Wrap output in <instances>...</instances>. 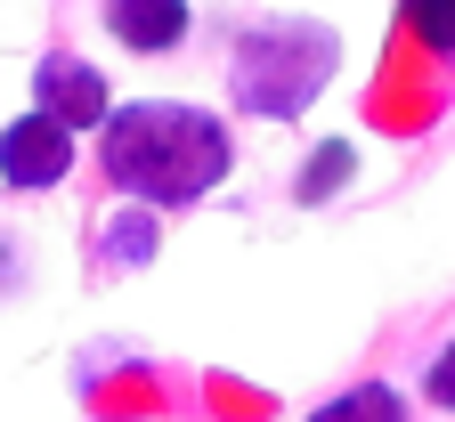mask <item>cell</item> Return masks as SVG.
Instances as JSON below:
<instances>
[{"label": "cell", "instance_id": "cell-1", "mask_svg": "<svg viewBox=\"0 0 455 422\" xmlns=\"http://www.w3.org/2000/svg\"><path fill=\"white\" fill-rule=\"evenodd\" d=\"M98 171L131 211H196L236 171V131L196 98H114L98 123Z\"/></svg>", "mask_w": 455, "mask_h": 422}, {"label": "cell", "instance_id": "cell-2", "mask_svg": "<svg viewBox=\"0 0 455 422\" xmlns=\"http://www.w3.org/2000/svg\"><path fill=\"white\" fill-rule=\"evenodd\" d=\"M333 66H341V49L325 25H260L228 57V106L252 114V123H301L325 98Z\"/></svg>", "mask_w": 455, "mask_h": 422}, {"label": "cell", "instance_id": "cell-3", "mask_svg": "<svg viewBox=\"0 0 455 422\" xmlns=\"http://www.w3.org/2000/svg\"><path fill=\"white\" fill-rule=\"evenodd\" d=\"M33 114H49L66 139H82V131H98L106 114H114V90H106V74L90 66V57L49 49L41 66H33Z\"/></svg>", "mask_w": 455, "mask_h": 422}, {"label": "cell", "instance_id": "cell-4", "mask_svg": "<svg viewBox=\"0 0 455 422\" xmlns=\"http://www.w3.org/2000/svg\"><path fill=\"white\" fill-rule=\"evenodd\" d=\"M74 147L82 139H66L49 114H17V123H0V179L17 195H49L74 179Z\"/></svg>", "mask_w": 455, "mask_h": 422}, {"label": "cell", "instance_id": "cell-5", "mask_svg": "<svg viewBox=\"0 0 455 422\" xmlns=\"http://www.w3.org/2000/svg\"><path fill=\"white\" fill-rule=\"evenodd\" d=\"M188 0H123V9H106V33L123 41L131 57H171L188 41Z\"/></svg>", "mask_w": 455, "mask_h": 422}, {"label": "cell", "instance_id": "cell-6", "mask_svg": "<svg viewBox=\"0 0 455 422\" xmlns=\"http://www.w3.org/2000/svg\"><path fill=\"white\" fill-rule=\"evenodd\" d=\"M350 179H358V147H350V139H325V147H309V155H301L293 203H333Z\"/></svg>", "mask_w": 455, "mask_h": 422}, {"label": "cell", "instance_id": "cell-7", "mask_svg": "<svg viewBox=\"0 0 455 422\" xmlns=\"http://www.w3.org/2000/svg\"><path fill=\"white\" fill-rule=\"evenodd\" d=\"M309 422H415V414H407V398H398L390 382H358V390L309 406Z\"/></svg>", "mask_w": 455, "mask_h": 422}, {"label": "cell", "instance_id": "cell-8", "mask_svg": "<svg viewBox=\"0 0 455 422\" xmlns=\"http://www.w3.org/2000/svg\"><path fill=\"white\" fill-rule=\"evenodd\" d=\"M106 260L114 268H147L155 260V211H123L106 227Z\"/></svg>", "mask_w": 455, "mask_h": 422}, {"label": "cell", "instance_id": "cell-9", "mask_svg": "<svg viewBox=\"0 0 455 422\" xmlns=\"http://www.w3.org/2000/svg\"><path fill=\"white\" fill-rule=\"evenodd\" d=\"M407 25L423 33V49L455 57V0H415V9H407Z\"/></svg>", "mask_w": 455, "mask_h": 422}, {"label": "cell", "instance_id": "cell-10", "mask_svg": "<svg viewBox=\"0 0 455 422\" xmlns=\"http://www.w3.org/2000/svg\"><path fill=\"white\" fill-rule=\"evenodd\" d=\"M423 398L455 414V341H439V349H431V366H423Z\"/></svg>", "mask_w": 455, "mask_h": 422}]
</instances>
